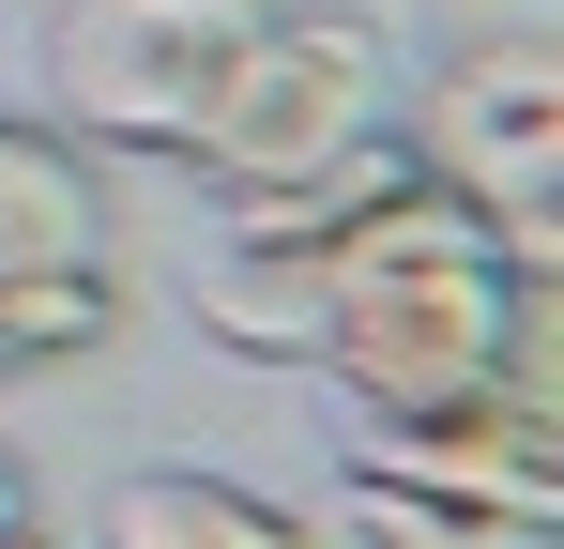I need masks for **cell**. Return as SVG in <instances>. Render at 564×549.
<instances>
[{
	"instance_id": "1",
	"label": "cell",
	"mask_w": 564,
	"mask_h": 549,
	"mask_svg": "<svg viewBox=\"0 0 564 549\" xmlns=\"http://www.w3.org/2000/svg\"><path fill=\"white\" fill-rule=\"evenodd\" d=\"M519 290H550V274L503 260V245H488V214H473L458 183L397 169L367 214H336V245H321V336H305V366H336V397H351V412L458 397V381L503 366Z\"/></svg>"
},
{
	"instance_id": "2",
	"label": "cell",
	"mask_w": 564,
	"mask_h": 549,
	"mask_svg": "<svg viewBox=\"0 0 564 549\" xmlns=\"http://www.w3.org/2000/svg\"><path fill=\"white\" fill-rule=\"evenodd\" d=\"M397 122V46H381V15H275L260 0V31L229 46V77L198 107V183H290L321 169V153H351Z\"/></svg>"
},
{
	"instance_id": "3",
	"label": "cell",
	"mask_w": 564,
	"mask_h": 549,
	"mask_svg": "<svg viewBox=\"0 0 564 549\" xmlns=\"http://www.w3.org/2000/svg\"><path fill=\"white\" fill-rule=\"evenodd\" d=\"M412 169L458 183L519 274H564V46H443Z\"/></svg>"
},
{
	"instance_id": "4",
	"label": "cell",
	"mask_w": 564,
	"mask_h": 549,
	"mask_svg": "<svg viewBox=\"0 0 564 549\" xmlns=\"http://www.w3.org/2000/svg\"><path fill=\"white\" fill-rule=\"evenodd\" d=\"M245 31H260V0H62L46 92H62V122L107 138V153H184Z\"/></svg>"
},
{
	"instance_id": "5",
	"label": "cell",
	"mask_w": 564,
	"mask_h": 549,
	"mask_svg": "<svg viewBox=\"0 0 564 549\" xmlns=\"http://www.w3.org/2000/svg\"><path fill=\"white\" fill-rule=\"evenodd\" d=\"M351 473H397V488H443V504H488V519L564 535V381L550 366H488V381H458V397L367 412Z\"/></svg>"
},
{
	"instance_id": "6",
	"label": "cell",
	"mask_w": 564,
	"mask_h": 549,
	"mask_svg": "<svg viewBox=\"0 0 564 549\" xmlns=\"http://www.w3.org/2000/svg\"><path fill=\"white\" fill-rule=\"evenodd\" d=\"M321 245H336V229H290V214L214 198V245H198V321H214L229 352H260V366H305V336H321Z\"/></svg>"
},
{
	"instance_id": "7",
	"label": "cell",
	"mask_w": 564,
	"mask_h": 549,
	"mask_svg": "<svg viewBox=\"0 0 564 549\" xmlns=\"http://www.w3.org/2000/svg\"><path fill=\"white\" fill-rule=\"evenodd\" d=\"M107 549H321V519H290L260 488H229V473H184V458H153V473H122L107 488Z\"/></svg>"
},
{
	"instance_id": "8",
	"label": "cell",
	"mask_w": 564,
	"mask_h": 549,
	"mask_svg": "<svg viewBox=\"0 0 564 549\" xmlns=\"http://www.w3.org/2000/svg\"><path fill=\"white\" fill-rule=\"evenodd\" d=\"M62 260H107V198L77 169V138L0 122V274H62Z\"/></svg>"
},
{
	"instance_id": "9",
	"label": "cell",
	"mask_w": 564,
	"mask_h": 549,
	"mask_svg": "<svg viewBox=\"0 0 564 549\" xmlns=\"http://www.w3.org/2000/svg\"><path fill=\"white\" fill-rule=\"evenodd\" d=\"M122 336V290L107 260H62V274H0V381H31V366H77Z\"/></svg>"
},
{
	"instance_id": "10",
	"label": "cell",
	"mask_w": 564,
	"mask_h": 549,
	"mask_svg": "<svg viewBox=\"0 0 564 549\" xmlns=\"http://www.w3.org/2000/svg\"><path fill=\"white\" fill-rule=\"evenodd\" d=\"M443 46H564V0H427Z\"/></svg>"
},
{
	"instance_id": "11",
	"label": "cell",
	"mask_w": 564,
	"mask_h": 549,
	"mask_svg": "<svg viewBox=\"0 0 564 549\" xmlns=\"http://www.w3.org/2000/svg\"><path fill=\"white\" fill-rule=\"evenodd\" d=\"M15 519H31V488H15V458H0V535H15Z\"/></svg>"
},
{
	"instance_id": "12",
	"label": "cell",
	"mask_w": 564,
	"mask_h": 549,
	"mask_svg": "<svg viewBox=\"0 0 564 549\" xmlns=\"http://www.w3.org/2000/svg\"><path fill=\"white\" fill-rule=\"evenodd\" d=\"M0 549H62V535H46V519H15V535H0Z\"/></svg>"
}]
</instances>
